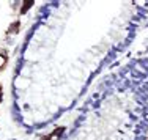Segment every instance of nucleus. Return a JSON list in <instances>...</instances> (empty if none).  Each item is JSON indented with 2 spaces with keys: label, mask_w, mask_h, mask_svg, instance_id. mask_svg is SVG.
Wrapping results in <instances>:
<instances>
[{
  "label": "nucleus",
  "mask_w": 148,
  "mask_h": 140,
  "mask_svg": "<svg viewBox=\"0 0 148 140\" xmlns=\"http://www.w3.org/2000/svg\"><path fill=\"white\" fill-rule=\"evenodd\" d=\"M32 5H33V2H25V5H22V8H21V13H25Z\"/></svg>",
  "instance_id": "obj_1"
},
{
  "label": "nucleus",
  "mask_w": 148,
  "mask_h": 140,
  "mask_svg": "<svg viewBox=\"0 0 148 140\" xmlns=\"http://www.w3.org/2000/svg\"><path fill=\"white\" fill-rule=\"evenodd\" d=\"M5 65H6V57L3 54H0V69H2Z\"/></svg>",
  "instance_id": "obj_2"
}]
</instances>
